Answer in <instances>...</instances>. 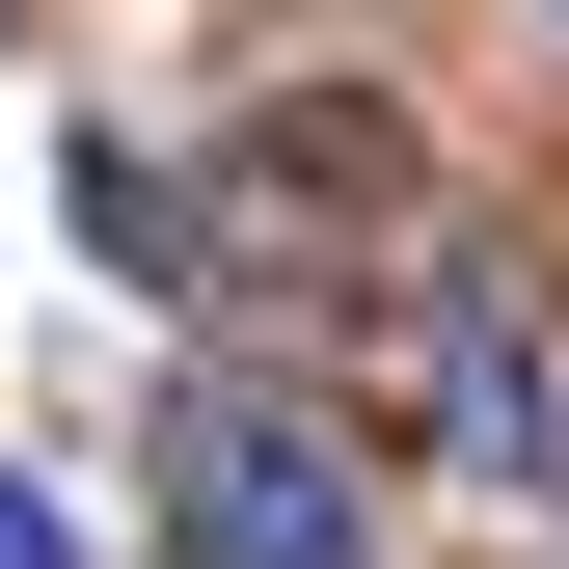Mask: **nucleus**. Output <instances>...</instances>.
Segmentation results:
<instances>
[{
	"instance_id": "f257e3e1",
	"label": "nucleus",
	"mask_w": 569,
	"mask_h": 569,
	"mask_svg": "<svg viewBox=\"0 0 569 569\" xmlns=\"http://www.w3.org/2000/svg\"><path fill=\"white\" fill-rule=\"evenodd\" d=\"M163 542L190 569H380V516H352V461L299 407H190L163 435Z\"/></svg>"
},
{
	"instance_id": "f03ea898",
	"label": "nucleus",
	"mask_w": 569,
	"mask_h": 569,
	"mask_svg": "<svg viewBox=\"0 0 569 569\" xmlns=\"http://www.w3.org/2000/svg\"><path fill=\"white\" fill-rule=\"evenodd\" d=\"M407 352H435V435L488 488H542V352H516V299H407Z\"/></svg>"
},
{
	"instance_id": "7ed1b4c3",
	"label": "nucleus",
	"mask_w": 569,
	"mask_h": 569,
	"mask_svg": "<svg viewBox=\"0 0 569 569\" xmlns=\"http://www.w3.org/2000/svg\"><path fill=\"white\" fill-rule=\"evenodd\" d=\"M0 569H82V542H54V488H28V461H0Z\"/></svg>"
}]
</instances>
